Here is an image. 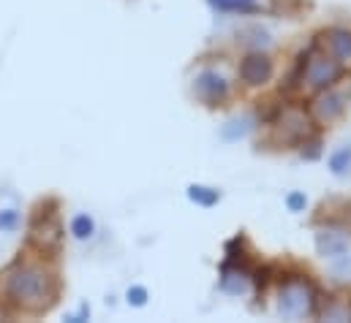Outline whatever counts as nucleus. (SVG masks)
I'll return each mask as SVG.
<instances>
[{
  "label": "nucleus",
  "instance_id": "nucleus-1",
  "mask_svg": "<svg viewBox=\"0 0 351 323\" xmlns=\"http://www.w3.org/2000/svg\"><path fill=\"white\" fill-rule=\"evenodd\" d=\"M5 299L27 313H41L47 310L55 296H58V280L55 274H49L44 266L38 263H22L16 261L8 272H5V283H3Z\"/></svg>",
  "mask_w": 351,
  "mask_h": 323
},
{
  "label": "nucleus",
  "instance_id": "nucleus-2",
  "mask_svg": "<svg viewBox=\"0 0 351 323\" xmlns=\"http://www.w3.org/2000/svg\"><path fill=\"white\" fill-rule=\"evenodd\" d=\"M316 302H319V291L305 274L280 277L278 313L283 318H294L297 321V318H305V315H316Z\"/></svg>",
  "mask_w": 351,
  "mask_h": 323
},
{
  "label": "nucleus",
  "instance_id": "nucleus-3",
  "mask_svg": "<svg viewBox=\"0 0 351 323\" xmlns=\"http://www.w3.org/2000/svg\"><path fill=\"white\" fill-rule=\"evenodd\" d=\"M346 66H341L335 57H330L327 52H322L316 44L300 57V68H297V81L302 90H327L335 81L343 79Z\"/></svg>",
  "mask_w": 351,
  "mask_h": 323
},
{
  "label": "nucleus",
  "instance_id": "nucleus-4",
  "mask_svg": "<svg viewBox=\"0 0 351 323\" xmlns=\"http://www.w3.org/2000/svg\"><path fill=\"white\" fill-rule=\"evenodd\" d=\"M191 92H193V98H196L199 103L215 109V106H221V103L229 98V81H226V77H223L221 71L204 68V71L196 74Z\"/></svg>",
  "mask_w": 351,
  "mask_h": 323
},
{
  "label": "nucleus",
  "instance_id": "nucleus-5",
  "mask_svg": "<svg viewBox=\"0 0 351 323\" xmlns=\"http://www.w3.org/2000/svg\"><path fill=\"white\" fill-rule=\"evenodd\" d=\"M30 242L41 253H58L63 242V226L58 220V212H38L30 226Z\"/></svg>",
  "mask_w": 351,
  "mask_h": 323
},
{
  "label": "nucleus",
  "instance_id": "nucleus-6",
  "mask_svg": "<svg viewBox=\"0 0 351 323\" xmlns=\"http://www.w3.org/2000/svg\"><path fill=\"white\" fill-rule=\"evenodd\" d=\"M311 114L300 112V109H289V112H280V117L275 120V139L278 144H291L297 147L305 136H311Z\"/></svg>",
  "mask_w": 351,
  "mask_h": 323
},
{
  "label": "nucleus",
  "instance_id": "nucleus-7",
  "mask_svg": "<svg viewBox=\"0 0 351 323\" xmlns=\"http://www.w3.org/2000/svg\"><path fill=\"white\" fill-rule=\"evenodd\" d=\"M343 112H346V101H343V95H338L332 87L319 90V95L313 98V103H311V109H308L311 120L319 122V125H332L335 120L343 117Z\"/></svg>",
  "mask_w": 351,
  "mask_h": 323
},
{
  "label": "nucleus",
  "instance_id": "nucleus-8",
  "mask_svg": "<svg viewBox=\"0 0 351 323\" xmlns=\"http://www.w3.org/2000/svg\"><path fill=\"white\" fill-rule=\"evenodd\" d=\"M272 71H275V63L269 55L264 52H248L243 60H240V81L245 87H264L267 81L272 79Z\"/></svg>",
  "mask_w": 351,
  "mask_h": 323
},
{
  "label": "nucleus",
  "instance_id": "nucleus-9",
  "mask_svg": "<svg viewBox=\"0 0 351 323\" xmlns=\"http://www.w3.org/2000/svg\"><path fill=\"white\" fill-rule=\"evenodd\" d=\"M322 52H327L330 57H335L341 66H351V30L346 27H327L316 36L313 41Z\"/></svg>",
  "mask_w": 351,
  "mask_h": 323
},
{
  "label": "nucleus",
  "instance_id": "nucleus-10",
  "mask_svg": "<svg viewBox=\"0 0 351 323\" xmlns=\"http://www.w3.org/2000/svg\"><path fill=\"white\" fill-rule=\"evenodd\" d=\"M349 234L338 226H327V229H319L316 231V250L319 255L324 258H338V255H346L349 253Z\"/></svg>",
  "mask_w": 351,
  "mask_h": 323
},
{
  "label": "nucleus",
  "instance_id": "nucleus-11",
  "mask_svg": "<svg viewBox=\"0 0 351 323\" xmlns=\"http://www.w3.org/2000/svg\"><path fill=\"white\" fill-rule=\"evenodd\" d=\"M316 315L324 321H351V302H346V299H319Z\"/></svg>",
  "mask_w": 351,
  "mask_h": 323
},
{
  "label": "nucleus",
  "instance_id": "nucleus-12",
  "mask_svg": "<svg viewBox=\"0 0 351 323\" xmlns=\"http://www.w3.org/2000/svg\"><path fill=\"white\" fill-rule=\"evenodd\" d=\"M210 5L223 14H259L262 11L259 0H210Z\"/></svg>",
  "mask_w": 351,
  "mask_h": 323
},
{
  "label": "nucleus",
  "instance_id": "nucleus-13",
  "mask_svg": "<svg viewBox=\"0 0 351 323\" xmlns=\"http://www.w3.org/2000/svg\"><path fill=\"white\" fill-rule=\"evenodd\" d=\"M188 198L199 207H215L221 193L215 188H207V185H188Z\"/></svg>",
  "mask_w": 351,
  "mask_h": 323
},
{
  "label": "nucleus",
  "instance_id": "nucleus-14",
  "mask_svg": "<svg viewBox=\"0 0 351 323\" xmlns=\"http://www.w3.org/2000/svg\"><path fill=\"white\" fill-rule=\"evenodd\" d=\"M330 171H332L335 177L349 174L351 171V147H341V150H335V153L330 155Z\"/></svg>",
  "mask_w": 351,
  "mask_h": 323
},
{
  "label": "nucleus",
  "instance_id": "nucleus-15",
  "mask_svg": "<svg viewBox=\"0 0 351 323\" xmlns=\"http://www.w3.org/2000/svg\"><path fill=\"white\" fill-rule=\"evenodd\" d=\"M251 117H240V120H232L226 128H223V139L226 142H237V139H243L248 131H251Z\"/></svg>",
  "mask_w": 351,
  "mask_h": 323
},
{
  "label": "nucleus",
  "instance_id": "nucleus-16",
  "mask_svg": "<svg viewBox=\"0 0 351 323\" xmlns=\"http://www.w3.org/2000/svg\"><path fill=\"white\" fill-rule=\"evenodd\" d=\"M93 231H95V223H93L90 215H77V218L71 220V234H74V240H90Z\"/></svg>",
  "mask_w": 351,
  "mask_h": 323
},
{
  "label": "nucleus",
  "instance_id": "nucleus-17",
  "mask_svg": "<svg viewBox=\"0 0 351 323\" xmlns=\"http://www.w3.org/2000/svg\"><path fill=\"white\" fill-rule=\"evenodd\" d=\"M297 147H300V155H302L305 161H316V158L322 155V139H319V136H305Z\"/></svg>",
  "mask_w": 351,
  "mask_h": 323
},
{
  "label": "nucleus",
  "instance_id": "nucleus-18",
  "mask_svg": "<svg viewBox=\"0 0 351 323\" xmlns=\"http://www.w3.org/2000/svg\"><path fill=\"white\" fill-rule=\"evenodd\" d=\"M286 207H289V212H302V209L308 207V198H305V193H300V190L289 193V196H286Z\"/></svg>",
  "mask_w": 351,
  "mask_h": 323
},
{
  "label": "nucleus",
  "instance_id": "nucleus-19",
  "mask_svg": "<svg viewBox=\"0 0 351 323\" xmlns=\"http://www.w3.org/2000/svg\"><path fill=\"white\" fill-rule=\"evenodd\" d=\"M128 305H134V307H145V305H147V288H145V285H134V288H128Z\"/></svg>",
  "mask_w": 351,
  "mask_h": 323
},
{
  "label": "nucleus",
  "instance_id": "nucleus-20",
  "mask_svg": "<svg viewBox=\"0 0 351 323\" xmlns=\"http://www.w3.org/2000/svg\"><path fill=\"white\" fill-rule=\"evenodd\" d=\"M16 223H19V212H14V209L0 212V231H11V229H16Z\"/></svg>",
  "mask_w": 351,
  "mask_h": 323
}]
</instances>
